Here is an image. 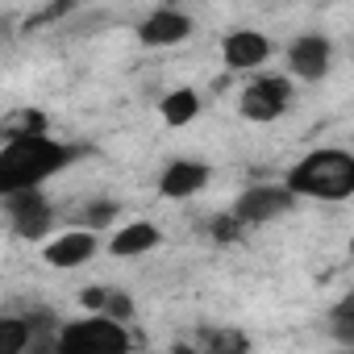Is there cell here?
<instances>
[{"mask_svg":"<svg viewBox=\"0 0 354 354\" xmlns=\"http://www.w3.org/2000/svg\"><path fill=\"white\" fill-rule=\"evenodd\" d=\"M71 162V150L50 142V138H30V142H9L0 150V192H38L46 175Z\"/></svg>","mask_w":354,"mask_h":354,"instance_id":"obj_1","label":"cell"},{"mask_svg":"<svg viewBox=\"0 0 354 354\" xmlns=\"http://www.w3.org/2000/svg\"><path fill=\"white\" fill-rule=\"evenodd\" d=\"M288 192L342 201L354 192V158L346 150H313L288 171Z\"/></svg>","mask_w":354,"mask_h":354,"instance_id":"obj_2","label":"cell"},{"mask_svg":"<svg viewBox=\"0 0 354 354\" xmlns=\"http://www.w3.org/2000/svg\"><path fill=\"white\" fill-rule=\"evenodd\" d=\"M129 333L113 317H88L59 329V354H125Z\"/></svg>","mask_w":354,"mask_h":354,"instance_id":"obj_3","label":"cell"},{"mask_svg":"<svg viewBox=\"0 0 354 354\" xmlns=\"http://www.w3.org/2000/svg\"><path fill=\"white\" fill-rule=\"evenodd\" d=\"M288 100H292L288 80H279V75L254 80V84L242 92V117H250V121H275V117L288 109Z\"/></svg>","mask_w":354,"mask_h":354,"instance_id":"obj_4","label":"cell"},{"mask_svg":"<svg viewBox=\"0 0 354 354\" xmlns=\"http://www.w3.org/2000/svg\"><path fill=\"white\" fill-rule=\"evenodd\" d=\"M5 209H9L13 234H21V238H42L50 230V209L38 192H13V196H5Z\"/></svg>","mask_w":354,"mask_h":354,"instance_id":"obj_5","label":"cell"},{"mask_svg":"<svg viewBox=\"0 0 354 354\" xmlns=\"http://www.w3.org/2000/svg\"><path fill=\"white\" fill-rule=\"evenodd\" d=\"M288 67H292V75H300V80H321V75L329 71V38H321V34L296 38V42L288 46Z\"/></svg>","mask_w":354,"mask_h":354,"instance_id":"obj_6","label":"cell"},{"mask_svg":"<svg viewBox=\"0 0 354 354\" xmlns=\"http://www.w3.org/2000/svg\"><path fill=\"white\" fill-rule=\"evenodd\" d=\"M288 209H292V192L288 188H250L238 201L234 217L238 221H250V225H263V221H271V217H279Z\"/></svg>","mask_w":354,"mask_h":354,"instance_id":"obj_7","label":"cell"},{"mask_svg":"<svg viewBox=\"0 0 354 354\" xmlns=\"http://www.w3.org/2000/svg\"><path fill=\"white\" fill-rule=\"evenodd\" d=\"M221 55H225V67H230V71H246V67L267 63L271 42H267L263 34H254V30H234V34L221 42Z\"/></svg>","mask_w":354,"mask_h":354,"instance_id":"obj_8","label":"cell"},{"mask_svg":"<svg viewBox=\"0 0 354 354\" xmlns=\"http://www.w3.org/2000/svg\"><path fill=\"white\" fill-rule=\"evenodd\" d=\"M188 34H192V21H188L184 13H171V9H158V13L146 17L142 30H138L142 46H180Z\"/></svg>","mask_w":354,"mask_h":354,"instance_id":"obj_9","label":"cell"},{"mask_svg":"<svg viewBox=\"0 0 354 354\" xmlns=\"http://www.w3.org/2000/svg\"><path fill=\"white\" fill-rule=\"evenodd\" d=\"M209 184V167L205 162H192V158H180V162H171L167 167V175H162V196H171V201H184V196H192V192H201Z\"/></svg>","mask_w":354,"mask_h":354,"instance_id":"obj_10","label":"cell"},{"mask_svg":"<svg viewBox=\"0 0 354 354\" xmlns=\"http://www.w3.org/2000/svg\"><path fill=\"white\" fill-rule=\"evenodd\" d=\"M96 254V238L92 234H63L46 246V263L50 267H80Z\"/></svg>","mask_w":354,"mask_h":354,"instance_id":"obj_11","label":"cell"},{"mask_svg":"<svg viewBox=\"0 0 354 354\" xmlns=\"http://www.w3.org/2000/svg\"><path fill=\"white\" fill-rule=\"evenodd\" d=\"M154 246H158V230H154L150 221H133V225H125L121 234H113V242H109V250H113L117 259L146 254V250H154Z\"/></svg>","mask_w":354,"mask_h":354,"instance_id":"obj_12","label":"cell"},{"mask_svg":"<svg viewBox=\"0 0 354 354\" xmlns=\"http://www.w3.org/2000/svg\"><path fill=\"white\" fill-rule=\"evenodd\" d=\"M0 133H5V146L9 142H30V138H46V117L34 113V109L9 113L5 121H0Z\"/></svg>","mask_w":354,"mask_h":354,"instance_id":"obj_13","label":"cell"},{"mask_svg":"<svg viewBox=\"0 0 354 354\" xmlns=\"http://www.w3.org/2000/svg\"><path fill=\"white\" fill-rule=\"evenodd\" d=\"M196 113H201V96H196L192 88L167 92V100H162V121H167V125H188Z\"/></svg>","mask_w":354,"mask_h":354,"instance_id":"obj_14","label":"cell"},{"mask_svg":"<svg viewBox=\"0 0 354 354\" xmlns=\"http://www.w3.org/2000/svg\"><path fill=\"white\" fill-rule=\"evenodd\" d=\"M201 354H250V342L234 329H205L201 333Z\"/></svg>","mask_w":354,"mask_h":354,"instance_id":"obj_15","label":"cell"},{"mask_svg":"<svg viewBox=\"0 0 354 354\" xmlns=\"http://www.w3.org/2000/svg\"><path fill=\"white\" fill-rule=\"evenodd\" d=\"M26 346H34V329L21 317H5L0 321V354H21Z\"/></svg>","mask_w":354,"mask_h":354,"instance_id":"obj_16","label":"cell"},{"mask_svg":"<svg viewBox=\"0 0 354 354\" xmlns=\"http://www.w3.org/2000/svg\"><path fill=\"white\" fill-rule=\"evenodd\" d=\"M329 325H333V337H337V342L354 346V292H350L346 300H337V308L329 313Z\"/></svg>","mask_w":354,"mask_h":354,"instance_id":"obj_17","label":"cell"},{"mask_svg":"<svg viewBox=\"0 0 354 354\" xmlns=\"http://www.w3.org/2000/svg\"><path fill=\"white\" fill-rule=\"evenodd\" d=\"M238 230H242V221H238L234 213L213 217V238H217V242H234V238H238Z\"/></svg>","mask_w":354,"mask_h":354,"instance_id":"obj_18","label":"cell"},{"mask_svg":"<svg viewBox=\"0 0 354 354\" xmlns=\"http://www.w3.org/2000/svg\"><path fill=\"white\" fill-rule=\"evenodd\" d=\"M133 313V304H129V296L125 292H109V304H104V317H113V321H125Z\"/></svg>","mask_w":354,"mask_h":354,"instance_id":"obj_19","label":"cell"},{"mask_svg":"<svg viewBox=\"0 0 354 354\" xmlns=\"http://www.w3.org/2000/svg\"><path fill=\"white\" fill-rule=\"evenodd\" d=\"M96 317H104V304H109V288H84V296H80Z\"/></svg>","mask_w":354,"mask_h":354,"instance_id":"obj_20","label":"cell"},{"mask_svg":"<svg viewBox=\"0 0 354 354\" xmlns=\"http://www.w3.org/2000/svg\"><path fill=\"white\" fill-rule=\"evenodd\" d=\"M113 213H117L113 205H92V209L84 213V221H88L92 230H100V225H109V221H113Z\"/></svg>","mask_w":354,"mask_h":354,"instance_id":"obj_21","label":"cell"},{"mask_svg":"<svg viewBox=\"0 0 354 354\" xmlns=\"http://www.w3.org/2000/svg\"><path fill=\"white\" fill-rule=\"evenodd\" d=\"M171 354H201V350H188V346H175Z\"/></svg>","mask_w":354,"mask_h":354,"instance_id":"obj_22","label":"cell"},{"mask_svg":"<svg viewBox=\"0 0 354 354\" xmlns=\"http://www.w3.org/2000/svg\"><path fill=\"white\" fill-rule=\"evenodd\" d=\"M350 254H354V238H350Z\"/></svg>","mask_w":354,"mask_h":354,"instance_id":"obj_23","label":"cell"}]
</instances>
